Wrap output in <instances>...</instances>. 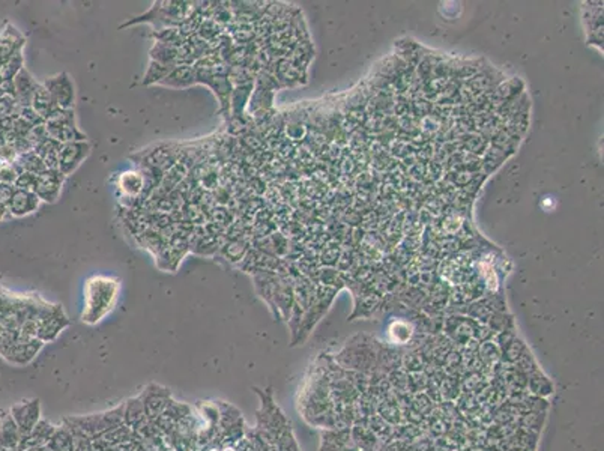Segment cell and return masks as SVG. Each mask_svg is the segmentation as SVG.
<instances>
[{
    "label": "cell",
    "instance_id": "12",
    "mask_svg": "<svg viewBox=\"0 0 604 451\" xmlns=\"http://www.w3.org/2000/svg\"><path fill=\"white\" fill-rule=\"evenodd\" d=\"M255 91V84H239L233 86L230 95V113L228 121H241L244 119V111L247 104L250 103V96Z\"/></svg>",
    "mask_w": 604,
    "mask_h": 451
},
{
    "label": "cell",
    "instance_id": "10",
    "mask_svg": "<svg viewBox=\"0 0 604 451\" xmlns=\"http://www.w3.org/2000/svg\"><path fill=\"white\" fill-rule=\"evenodd\" d=\"M194 84H197V75L193 65H179L173 68L167 77L158 83V86L172 87V89H188Z\"/></svg>",
    "mask_w": 604,
    "mask_h": 451
},
{
    "label": "cell",
    "instance_id": "9",
    "mask_svg": "<svg viewBox=\"0 0 604 451\" xmlns=\"http://www.w3.org/2000/svg\"><path fill=\"white\" fill-rule=\"evenodd\" d=\"M145 177L140 170H125L118 178V188L125 199H140L145 194Z\"/></svg>",
    "mask_w": 604,
    "mask_h": 451
},
{
    "label": "cell",
    "instance_id": "8",
    "mask_svg": "<svg viewBox=\"0 0 604 451\" xmlns=\"http://www.w3.org/2000/svg\"><path fill=\"white\" fill-rule=\"evenodd\" d=\"M40 204V197L33 191L18 190V188H16V191L12 194V199L8 205V212L11 217H24L35 212Z\"/></svg>",
    "mask_w": 604,
    "mask_h": 451
},
{
    "label": "cell",
    "instance_id": "14",
    "mask_svg": "<svg viewBox=\"0 0 604 451\" xmlns=\"http://www.w3.org/2000/svg\"><path fill=\"white\" fill-rule=\"evenodd\" d=\"M179 48L181 47L155 43L152 50H150V60L160 62V64H164V65L179 67Z\"/></svg>",
    "mask_w": 604,
    "mask_h": 451
},
{
    "label": "cell",
    "instance_id": "7",
    "mask_svg": "<svg viewBox=\"0 0 604 451\" xmlns=\"http://www.w3.org/2000/svg\"><path fill=\"white\" fill-rule=\"evenodd\" d=\"M24 44H26L24 35L12 24H6V28L0 33V68L16 55L21 53Z\"/></svg>",
    "mask_w": 604,
    "mask_h": 451
},
{
    "label": "cell",
    "instance_id": "22",
    "mask_svg": "<svg viewBox=\"0 0 604 451\" xmlns=\"http://www.w3.org/2000/svg\"><path fill=\"white\" fill-rule=\"evenodd\" d=\"M35 185H36V174H32L28 172H21L14 184V186L18 188V190H26V191H35Z\"/></svg>",
    "mask_w": 604,
    "mask_h": 451
},
{
    "label": "cell",
    "instance_id": "5",
    "mask_svg": "<svg viewBox=\"0 0 604 451\" xmlns=\"http://www.w3.org/2000/svg\"><path fill=\"white\" fill-rule=\"evenodd\" d=\"M91 149L92 146L87 140L62 145L57 161V170L64 173L65 177H69V174L77 170L82 166V162L89 157Z\"/></svg>",
    "mask_w": 604,
    "mask_h": 451
},
{
    "label": "cell",
    "instance_id": "15",
    "mask_svg": "<svg viewBox=\"0 0 604 451\" xmlns=\"http://www.w3.org/2000/svg\"><path fill=\"white\" fill-rule=\"evenodd\" d=\"M14 166L18 170V173L21 172H28L32 174H40L44 170H47L44 161L41 160V157L38 155L35 150H29V152L24 154H18L17 158L14 160Z\"/></svg>",
    "mask_w": 604,
    "mask_h": 451
},
{
    "label": "cell",
    "instance_id": "3",
    "mask_svg": "<svg viewBox=\"0 0 604 451\" xmlns=\"http://www.w3.org/2000/svg\"><path fill=\"white\" fill-rule=\"evenodd\" d=\"M45 130L50 139H53L62 145L87 140L86 134L79 128L74 108H60L52 118L45 121Z\"/></svg>",
    "mask_w": 604,
    "mask_h": 451
},
{
    "label": "cell",
    "instance_id": "19",
    "mask_svg": "<svg viewBox=\"0 0 604 451\" xmlns=\"http://www.w3.org/2000/svg\"><path fill=\"white\" fill-rule=\"evenodd\" d=\"M173 68H176V67L164 65V64H160V62L150 60V64L147 67V71L145 74L143 84H146V86L158 84L161 80H164L167 77V75L172 72Z\"/></svg>",
    "mask_w": 604,
    "mask_h": 451
},
{
    "label": "cell",
    "instance_id": "16",
    "mask_svg": "<svg viewBox=\"0 0 604 451\" xmlns=\"http://www.w3.org/2000/svg\"><path fill=\"white\" fill-rule=\"evenodd\" d=\"M60 149H62V143L47 137V139L41 145H38L33 150L41 157L47 169H57Z\"/></svg>",
    "mask_w": 604,
    "mask_h": 451
},
{
    "label": "cell",
    "instance_id": "23",
    "mask_svg": "<svg viewBox=\"0 0 604 451\" xmlns=\"http://www.w3.org/2000/svg\"><path fill=\"white\" fill-rule=\"evenodd\" d=\"M16 191V186L11 184H4L0 182V205H4L5 208H8L12 194Z\"/></svg>",
    "mask_w": 604,
    "mask_h": 451
},
{
    "label": "cell",
    "instance_id": "13",
    "mask_svg": "<svg viewBox=\"0 0 604 451\" xmlns=\"http://www.w3.org/2000/svg\"><path fill=\"white\" fill-rule=\"evenodd\" d=\"M30 107L40 115L44 122L52 118L55 113H57L60 108L57 107V104L55 103V99L52 98V95L48 94V91L44 87L43 83L38 84L36 91L32 96V103Z\"/></svg>",
    "mask_w": 604,
    "mask_h": 451
},
{
    "label": "cell",
    "instance_id": "2",
    "mask_svg": "<svg viewBox=\"0 0 604 451\" xmlns=\"http://www.w3.org/2000/svg\"><path fill=\"white\" fill-rule=\"evenodd\" d=\"M194 11L196 4L193 2H155L145 14L122 24L121 28H127L137 23L154 24L155 32L167 28H178Z\"/></svg>",
    "mask_w": 604,
    "mask_h": 451
},
{
    "label": "cell",
    "instance_id": "21",
    "mask_svg": "<svg viewBox=\"0 0 604 451\" xmlns=\"http://www.w3.org/2000/svg\"><path fill=\"white\" fill-rule=\"evenodd\" d=\"M18 170L16 169L14 162H8V161H2V165H0V182L4 184H11L14 185L17 178H18Z\"/></svg>",
    "mask_w": 604,
    "mask_h": 451
},
{
    "label": "cell",
    "instance_id": "17",
    "mask_svg": "<svg viewBox=\"0 0 604 451\" xmlns=\"http://www.w3.org/2000/svg\"><path fill=\"white\" fill-rule=\"evenodd\" d=\"M18 432L20 429L14 418L9 416H4L0 418V445L4 448H12L18 444Z\"/></svg>",
    "mask_w": 604,
    "mask_h": 451
},
{
    "label": "cell",
    "instance_id": "18",
    "mask_svg": "<svg viewBox=\"0 0 604 451\" xmlns=\"http://www.w3.org/2000/svg\"><path fill=\"white\" fill-rule=\"evenodd\" d=\"M220 253L225 257V260H229L232 263L241 262L248 253V244L244 240H241V238H239V240H230L229 243H225L221 247Z\"/></svg>",
    "mask_w": 604,
    "mask_h": 451
},
{
    "label": "cell",
    "instance_id": "11",
    "mask_svg": "<svg viewBox=\"0 0 604 451\" xmlns=\"http://www.w3.org/2000/svg\"><path fill=\"white\" fill-rule=\"evenodd\" d=\"M38 83L33 77H32V74L26 69V68H23L17 75H16V79H14V87H16V101H17V104L20 106V107H24V106H30V103H32V96H33V94H35V91H36V87H38Z\"/></svg>",
    "mask_w": 604,
    "mask_h": 451
},
{
    "label": "cell",
    "instance_id": "1",
    "mask_svg": "<svg viewBox=\"0 0 604 451\" xmlns=\"http://www.w3.org/2000/svg\"><path fill=\"white\" fill-rule=\"evenodd\" d=\"M121 284L107 275H94L84 284V308L82 321L94 325L103 321L115 307Z\"/></svg>",
    "mask_w": 604,
    "mask_h": 451
},
{
    "label": "cell",
    "instance_id": "6",
    "mask_svg": "<svg viewBox=\"0 0 604 451\" xmlns=\"http://www.w3.org/2000/svg\"><path fill=\"white\" fill-rule=\"evenodd\" d=\"M67 177L57 169H47L36 177L35 194L40 197L41 202L55 204L60 196L62 186H64Z\"/></svg>",
    "mask_w": 604,
    "mask_h": 451
},
{
    "label": "cell",
    "instance_id": "24",
    "mask_svg": "<svg viewBox=\"0 0 604 451\" xmlns=\"http://www.w3.org/2000/svg\"><path fill=\"white\" fill-rule=\"evenodd\" d=\"M6 217H11L9 212H8V208H5L4 205H0V221L5 220Z\"/></svg>",
    "mask_w": 604,
    "mask_h": 451
},
{
    "label": "cell",
    "instance_id": "4",
    "mask_svg": "<svg viewBox=\"0 0 604 451\" xmlns=\"http://www.w3.org/2000/svg\"><path fill=\"white\" fill-rule=\"evenodd\" d=\"M43 84L48 91V94L52 95L59 108H64V110L74 108L75 87L68 72H59L53 75V77L47 79Z\"/></svg>",
    "mask_w": 604,
    "mask_h": 451
},
{
    "label": "cell",
    "instance_id": "20",
    "mask_svg": "<svg viewBox=\"0 0 604 451\" xmlns=\"http://www.w3.org/2000/svg\"><path fill=\"white\" fill-rule=\"evenodd\" d=\"M24 59H23V53L16 55L9 62L0 68V82H6V80H14L16 75L24 68Z\"/></svg>",
    "mask_w": 604,
    "mask_h": 451
}]
</instances>
